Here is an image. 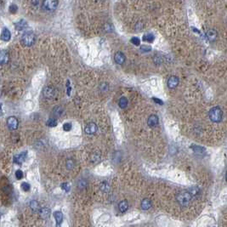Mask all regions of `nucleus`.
I'll return each mask as SVG.
<instances>
[{
	"mask_svg": "<svg viewBox=\"0 0 227 227\" xmlns=\"http://www.w3.org/2000/svg\"><path fill=\"white\" fill-rule=\"evenodd\" d=\"M192 196L189 191H180L177 195V202L181 207H187L190 203Z\"/></svg>",
	"mask_w": 227,
	"mask_h": 227,
	"instance_id": "obj_1",
	"label": "nucleus"
},
{
	"mask_svg": "<svg viewBox=\"0 0 227 227\" xmlns=\"http://www.w3.org/2000/svg\"><path fill=\"white\" fill-rule=\"evenodd\" d=\"M208 115H209V118L212 122L220 123V121L222 120V117H223V111L220 107L215 106V107H213L212 109L209 111Z\"/></svg>",
	"mask_w": 227,
	"mask_h": 227,
	"instance_id": "obj_2",
	"label": "nucleus"
},
{
	"mask_svg": "<svg viewBox=\"0 0 227 227\" xmlns=\"http://www.w3.org/2000/svg\"><path fill=\"white\" fill-rule=\"evenodd\" d=\"M22 44H24L25 46H27V47L32 46V44H34V42H35V36H34V34L32 32H31L24 33L22 37Z\"/></svg>",
	"mask_w": 227,
	"mask_h": 227,
	"instance_id": "obj_3",
	"label": "nucleus"
},
{
	"mask_svg": "<svg viewBox=\"0 0 227 227\" xmlns=\"http://www.w3.org/2000/svg\"><path fill=\"white\" fill-rule=\"evenodd\" d=\"M58 5V0H43L42 6L46 11H54Z\"/></svg>",
	"mask_w": 227,
	"mask_h": 227,
	"instance_id": "obj_4",
	"label": "nucleus"
},
{
	"mask_svg": "<svg viewBox=\"0 0 227 227\" xmlns=\"http://www.w3.org/2000/svg\"><path fill=\"white\" fill-rule=\"evenodd\" d=\"M7 125L8 128H9L10 130H15V129L18 128V125H19L17 118L15 117H9L7 119Z\"/></svg>",
	"mask_w": 227,
	"mask_h": 227,
	"instance_id": "obj_5",
	"label": "nucleus"
},
{
	"mask_svg": "<svg viewBox=\"0 0 227 227\" xmlns=\"http://www.w3.org/2000/svg\"><path fill=\"white\" fill-rule=\"evenodd\" d=\"M27 155V152H23L19 154V155L15 156V157H14V162L16 163V164H22V162L26 160Z\"/></svg>",
	"mask_w": 227,
	"mask_h": 227,
	"instance_id": "obj_6",
	"label": "nucleus"
},
{
	"mask_svg": "<svg viewBox=\"0 0 227 227\" xmlns=\"http://www.w3.org/2000/svg\"><path fill=\"white\" fill-rule=\"evenodd\" d=\"M97 125L95 124V123H90L88 124L86 128H85V132L87 134H94L95 133L97 132Z\"/></svg>",
	"mask_w": 227,
	"mask_h": 227,
	"instance_id": "obj_7",
	"label": "nucleus"
},
{
	"mask_svg": "<svg viewBox=\"0 0 227 227\" xmlns=\"http://www.w3.org/2000/svg\"><path fill=\"white\" fill-rule=\"evenodd\" d=\"M168 87L169 88H175L179 84V78L175 76H172L168 79Z\"/></svg>",
	"mask_w": 227,
	"mask_h": 227,
	"instance_id": "obj_8",
	"label": "nucleus"
},
{
	"mask_svg": "<svg viewBox=\"0 0 227 227\" xmlns=\"http://www.w3.org/2000/svg\"><path fill=\"white\" fill-rule=\"evenodd\" d=\"M55 89L52 87H45L43 90V95L45 98H49L51 99L55 95Z\"/></svg>",
	"mask_w": 227,
	"mask_h": 227,
	"instance_id": "obj_9",
	"label": "nucleus"
},
{
	"mask_svg": "<svg viewBox=\"0 0 227 227\" xmlns=\"http://www.w3.org/2000/svg\"><path fill=\"white\" fill-rule=\"evenodd\" d=\"M125 55L124 53L122 52H117L115 54V56H114V60L116 61V63L118 64V65H122L124 64L125 61Z\"/></svg>",
	"mask_w": 227,
	"mask_h": 227,
	"instance_id": "obj_10",
	"label": "nucleus"
},
{
	"mask_svg": "<svg viewBox=\"0 0 227 227\" xmlns=\"http://www.w3.org/2000/svg\"><path fill=\"white\" fill-rule=\"evenodd\" d=\"M147 124L151 128L156 127L157 125L158 124V117L156 116V115H151L148 118V120H147Z\"/></svg>",
	"mask_w": 227,
	"mask_h": 227,
	"instance_id": "obj_11",
	"label": "nucleus"
},
{
	"mask_svg": "<svg viewBox=\"0 0 227 227\" xmlns=\"http://www.w3.org/2000/svg\"><path fill=\"white\" fill-rule=\"evenodd\" d=\"M206 35H207V37H208V39L209 40V41H214L216 38H217V36H218V32L215 31L214 29H209L208 32H207V33H206Z\"/></svg>",
	"mask_w": 227,
	"mask_h": 227,
	"instance_id": "obj_12",
	"label": "nucleus"
},
{
	"mask_svg": "<svg viewBox=\"0 0 227 227\" xmlns=\"http://www.w3.org/2000/svg\"><path fill=\"white\" fill-rule=\"evenodd\" d=\"M9 61V53L6 50H2L0 53V62L2 65L7 64Z\"/></svg>",
	"mask_w": 227,
	"mask_h": 227,
	"instance_id": "obj_13",
	"label": "nucleus"
},
{
	"mask_svg": "<svg viewBox=\"0 0 227 227\" xmlns=\"http://www.w3.org/2000/svg\"><path fill=\"white\" fill-rule=\"evenodd\" d=\"M11 37V34H10V32L9 30L7 29V28H4L3 31H2V33H1V38L3 41H5L7 42L10 39Z\"/></svg>",
	"mask_w": 227,
	"mask_h": 227,
	"instance_id": "obj_14",
	"label": "nucleus"
},
{
	"mask_svg": "<svg viewBox=\"0 0 227 227\" xmlns=\"http://www.w3.org/2000/svg\"><path fill=\"white\" fill-rule=\"evenodd\" d=\"M40 215H41V217H42L43 219L47 220V219H49L50 216V210L49 208H42V209L40 210Z\"/></svg>",
	"mask_w": 227,
	"mask_h": 227,
	"instance_id": "obj_15",
	"label": "nucleus"
},
{
	"mask_svg": "<svg viewBox=\"0 0 227 227\" xmlns=\"http://www.w3.org/2000/svg\"><path fill=\"white\" fill-rule=\"evenodd\" d=\"M118 208H119V211L121 213H124L128 210L129 208V204L127 203V201H122L119 203L118 204Z\"/></svg>",
	"mask_w": 227,
	"mask_h": 227,
	"instance_id": "obj_16",
	"label": "nucleus"
},
{
	"mask_svg": "<svg viewBox=\"0 0 227 227\" xmlns=\"http://www.w3.org/2000/svg\"><path fill=\"white\" fill-rule=\"evenodd\" d=\"M15 28L19 31H22V30L27 28V23L25 22L24 20H21L20 22H18L17 23H15Z\"/></svg>",
	"mask_w": 227,
	"mask_h": 227,
	"instance_id": "obj_17",
	"label": "nucleus"
},
{
	"mask_svg": "<svg viewBox=\"0 0 227 227\" xmlns=\"http://www.w3.org/2000/svg\"><path fill=\"white\" fill-rule=\"evenodd\" d=\"M152 207V202L149 200V199H144L142 202H141V208L144 209V210H147L149 209L150 208Z\"/></svg>",
	"mask_w": 227,
	"mask_h": 227,
	"instance_id": "obj_18",
	"label": "nucleus"
},
{
	"mask_svg": "<svg viewBox=\"0 0 227 227\" xmlns=\"http://www.w3.org/2000/svg\"><path fill=\"white\" fill-rule=\"evenodd\" d=\"M54 217L56 220V223L57 225H60L61 222H62V220H63V215H62V213L60 212V211H56V212L54 213Z\"/></svg>",
	"mask_w": 227,
	"mask_h": 227,
	"instance_id": "obj_19",
	"label": "nucleus"
},
{
	"mask_svg": "<svg viewBox=\"0 0 227 227\" xmlns=\"http://www.w3.org/2000/svg\"><path fill=\"white\" fill-rule=\"evenodd\" d=\"M191 149L194 151V152H196L197 154H199V155H203V154H205V149L204 148H203V147H198V146H192L191 147Z\"/></svg>",
	"mask_w": 227,
	"mask_h": 227,
	"instance_id": "obj_20",
	"label": "nucleus"
},
{
	"mask_svg": "<svg viewBox=\"0 0 227 227\" xmlns=\"http://www.w3.org/2000/svg\"><path fill=\"white\" fill-rule=\"evenodd\" d=\"M118 104H119V106L123 109L126 108L128 106V100L126 97H121L119 101H118Z\"/></svg>",
	"mask_w": 227,
	"mask_h": 227,
	"instance_id": "obj_21",
	"label": "nucleus"
},
{
	"mask_svg": "<svg viewBox=\"0 0 227 227\" xmlns=\"http://www.w3.org/2000/svg\"><path fill=\"white\" fill-rule=\"evenodd\" d=\"M154 37L153 34H152V33H147L146 35H144L143 36V41H145V42H148V43H152L154 41Z\"/></svg>",
	"mask_w": 227,
	"mask_h": 227,
	"instance_id": "obj_22",
	"label": "nucleus"
},
{
	"mask_svg": "<svg viewBox=\"0 0 227 227\" xmlns=\"http://www.w3.org/2000/svg\"><path fill=\"white\" fill-rule=\"evenodd\" d=\"M189 192L191 194L192 197H198V195L200 194V190L197 186H192L189 190Z\"/></svg>",
	"mask_w": 227,
	"mask_h": 227,
	"instance_id": "obj_23",
	"label": "nucleus"
},
{
	"mask_svg": "<svg viewBox=\"0 0 227 227\" xmlns=\"http://www.w3.org/2000/svg\"><path fill=\"white\" fill-rule=\"evenodd\" d=\"M30 208H31V209H32L33 212H37V211L39 210V205H38L37 201H34V200L31 202V203H30Z\"/></svg>",
	"mask_w": 227,
	"mask_h": 227,
	"instance_id": "obj_24",
	"label": "nucleus"
},
{
	"mask_svg": "<svg viewBox=\"0 0 227 227\" xmlns=\"http://www.w3.org/2000/svg\"><path fill=\"white\" fill-rule=\"evenodd\" d=\"M100 189L103 192H108L110 190V186L106 182H103L100 185Z\"/></svg>",
	"mask_w": 227,
	"mask_h": 227,
	"instance_id": "obj_25",
	"label": "nucleus"
},
{
	"mask_svg": "<svg viewBox=\"0 0 227 227\" xmlns=\"http://www.w3.org/2000/svg\"><path fill=\"white\" fill-rule=\"evenodd\" d=\"M63 113H64L63 109H62L61 107H60V106H57V107H55V108L54 109V115L56 116V117H60V116H62Z\"/></svg>",
	"mask_w": 227,
	"mask_h": 227,
	"instance_id": "obj_26",
	"label": "nucleus"
},
{
	"mask_svg": "<svg viewBox=\"0 0 227 227\" xmlns=\"http://www.w3.org/2000/svg\"><path fill=\"white\" fill-rule=\"evenodd\" d=\"M78 186L79 189H84L86 186H87V181L85 180H80L78 182Z\"/></svg>",
	"mask_w": 227,
	"mask_h": 227,
	"instance_id": "obj_27",
	"label": "nucleus"
},
{
	"mask_svg": "<svg viewBox=\"0 0 227 227\" xmlns=\"http://www.w3.org/2000/svg\"><path fill=\"white\" fill-rule=\"evenodd\" d=\"M47 125L50 126V127H55V126L57 125V122H56V120L54 119V118H50V119L47 121Z\"/></svg>",
	"mask_w": 227,
	"mask_h": 227,
	"instance_id": "obj_28",
	"label": "nucleus"
},
{
	"mask_svg": "<svg viewBox=\"0 0 227 227\" xmlns=\"http://www.w3.org/2000/svg\"><path fill=\"white\" fill-rule=\"evenodd\" d=\"M17 9H18V8H17V6L15 4H11L9 6V12L11 14H15L17 12Z\"/></svg>",
	"mask_w": 227,
	"mask_h": 227,
	"instance_id": "obj_29",
	"label": "nucleus"
},
{
	"mask_svg": "<svg viewBox=\"0 0 227 227\" xmlns=\"http://www.w3.org/2000/svg\"><path fill=\"white\" fill-rule=\"evenodd\" d=\"M74 167V162L72 159H69L66 162V168L68 169H72Z\"/></svg>",
	"mask_w": 227,
	"mask_h": 227,
	"instance_id": "obj_30",
	"label": "nucleus"
},
{
	"mask_svg": "<svg viewBox=\"0 0 227 227\" xmlns=\"http://www.w3.org/2000/svg\"><path fill=\"white\" fill-rule=\"evenodd\" d=\"M131 43H132L134 45H136V46H138L140 44V40H139L138 37H134L131 38Z\"/></svg>",
	"mask_w": 227,
	"mask_h": 227,
	"instance_id": "obj_31",
	"label": "nucleus"
},
{
	"mask_svg": "<svg viewBox=\"0 0 227 227\" xmlns=\"http://www.w3.org/2000/svg\"><path fill=\"white\" fill-rule=\"evenodd\" d=\"M22 188L23 190L27 191V190H30V185L28 183H27V182H23L22 184Z\"/></svg>",
	"mask_w": 227,
	"mask_h": 227,
	"instance_id": "obj_32",
	"label": "nucleus"
},
{
	"mask_svg": "<svg viewBox=\"0 0 227 227\" xmlns=\"http://www.w3.org/2000/svg\"><path fill=\"white\" fill-rule=\"evenodd\" d=\"M15 177L17 180H22L23 178V173H22V170H17L15 172Z\"/></svg>",
	"mask_w": 227,
	"mask_h": 227,
	"instance_id": "obj_33",
	"label": "nucleus"
},
{
	"mask_svg": "<svg viewBox=\"0 0 227 227\" xmlns=\"http://www.w3.org/2000/svg\"><path fill=\"white\" fill-rule=\"evenodd\" d=\"M71 129H72V124L70 123H66V124L63 125V129L65 131H70Z\"/></svg>",
	"mask_w": 227,
	"mask_h": 227,
	"instance_id": "obj_34",
	"label": "nucleus"
},
{
	"mask_svg": "<svg viewBox=\"0 0 227 227\" xmlns=\"http://www.w3.org/2000/svg\"><path fill=\"white\" fill-rule=\"evenodd\" d=\"M151 47L150 46H147V45H143L141 48H140V50L142 52H149L151 51Z\"/></svg>",
	"mask_w": 227,
	"mask_h": 227,
	"instance_id": "obj_35",
	"label": "nucleus"
},
{
	"mask_svg": "<svg viewBox=\"0 0 227 227\" xmlns=\"http://www.w3.org/2000/svg\"><path fill=\"white\" fill-rule=\"evenodd\" d=\"M61 188H62L63 190H66V191H68V190H70V185H69V184L68 183H63L61 184Z\"/></svg>",
	"mask_w": 227,
	"mask_h": 227,
	"instance_id": "obj_36",
	"label": "nucleus"
},
{
	"mask_svg": "<svg viewBox=\"0 0 227 227\" xmlns=\"http://www.w3.org/2000/svg\"><path fill=\"white\" fill-rule=\"evenodd\" d=\"M101 88L102 89L103 91H106L107 90V88H108V85H107V83H101Z\"/></svg>",
	"mask_w": 227,
	"mask_h": 227,
	"instance_id": "obj_37",
	"label": "nucleus"
},
{
	"mask_svg": "<svg viewBox=\"0 0 227 227\" xmlns=\"http://www.w3.org/2000/svg\"><path fill=\"white\" fill-rule=\"evenodd\" d=\"M153 101L156 103L159 104V105H162V101L161 100H159V99H157V98H155V97H153Z\"/></svg>",
	"mask_w": 227,
	"mask_h": 227,
	"instance_id": "obj_38",
	"label": "nucleus"
},
{
	"mask_svg": "<svg viewBox=\"0 0 227 227\" xmlns=\"http://www.w3.org/2000/svg\"><path fill=\"white\" fill-rule=\"evenodd\" d=\"M226 180H227V171H226Z\"/></svg>",
	"mask_w": 227,
	"mask_h": 227,
	"instance_id": "obj_39",
	"label": "nucleus"
}]
</instances>
